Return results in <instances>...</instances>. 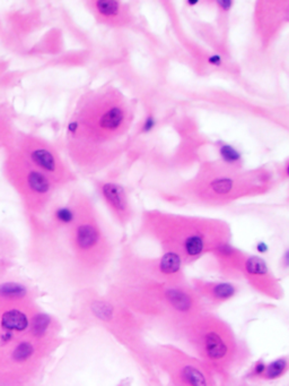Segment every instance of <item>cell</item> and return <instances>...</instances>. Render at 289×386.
I'll return each instance as SVG.
<instances>
[{
  "mask_svg": "<svg viewBox=\"0 0 289 386\" xmlns=\"http://www.w3.org/2000/svg\"><path fill=\"white\" fill-rule=\"evenodd\" d=\"M60 323L57 318L42 310L34 309L29 322L28 336L40 341H57L60 332Z\"/></svg>",
  "mask_w": 289,
  "mask_h": 386,
  "instance_id": "cell-19",
  "label": "cell"
},
{
  "mask_svg": "<svg viewBox=\"0 0 289 386\" xmlns=\"http://www.w3.org/2000/svg\"><path fill=\"white\" fill-rule=\"evenodd\" d=\"M138 233L155 242L162 254L179 257L185 266L232 241L231 225L222 219L161 210L142 212Z\"/></svg>",
  "mask_w": 289,
  "mask_h": 386,
  "instance_id": "cell-3",
  "label": "cell"
},
{
  "mask_svg": "<svg viewBox=\"0 0 289 386\" xmlns=\"http://www.w3.org/2000/svg\"><path fill=\"white\" fill-rule=\"evenodd\" d=\"M90 11L102 24L110 27H123L131 19L129 7L114 0H96L89 3Z\"/></svg>",
  "mask_w": 289,
  "mask_h": 386,
  "instance_id": "cell-17",
  "label": "cell"
},
{
  "mask_svg": "<svg viewBox=\"0 0 289 386\" xmlns=\"http://www.w3.org/2000/svg\"><path fill=\"white\" fill-rule=\"evenodd\" d=\"M55 341H40L31 336L14 342L6 355L7 365L14 370L31 369Z\"/></svg>",
  "mask_w": 289,
  "mask_h": 386,
  "instance_id": "cell-14",
  "label": "cell"
},
{
  "mask_svg": "<svg viewBox=\"0 0 289 386\" xmlns=\"http://www.w3.org/2000/svg\"><path fill=\"white\" fill-rule=\"evenodd\" d=\"M8 170L10 178L33 211L41 212L50 202L58 187L44 173L37 170L18 151L9 155Z\"/></svg>",
  "mask_w": 289,
  "mask_h": 386,
  "instance_id": "cell-9",
  "label": "cell"
},
{
  "mask_svg": "<svg viewBox=\"0 0 289 386\" xmlns=\"http://www.w3.org/2000/svg\"><path fill=\"white\" fill-rule=\"evenodd\" d=\"M289 367L288 358L282 357L275 359L274 361L267 363L265 374L262 376V379L266 380H276L279 379L286 374Z\"/></svg>",
  "mask_w": 289,
  "mask_h": 386,
  "instance_id": "cell-21",
  "label": "cell"
},
{
  "mask_svg": "<svg viewBox=\"0 0 289 386\" xmlns=\"http://www.w3.org/2000/svg\"><path fill=\"white\" fill-rule=\"evenodd\" d=\"M31 292L28 288L19 282H5L0 284V300L11 303L27 302Z\"/></svg>",
  "mask_w": 289,
  "mask_h": 386,
  "instance_id": "cell-20",
  "label": "cell"
},
{
  "mask_svg": "<svg viewBox=\"0 0 289 386\" xmlns=\"http://www.w3.org/2000/svg\"><path fill=\"white\" fill-rule=\"evenodd\" d=\"M133 111L118 89L106 86L84 94L67 124L69 157L80 172L93 175L122 152Z\"/></svg>",
  "mask_w": 289,
  "mask_h": 386,
  "instance_id": "cell-1",
  "label": "cell"
},
{
  "mask_svg": "<svg viewBox=\"0 0 289 386\" xmlns=\"http://www.w3.org/2000/svg\"><path fill=\"white\" fill-rule=\"evenodd\" d=\"M5 131H6V127H5V123H3L2 120H0V142H1V140L3 137H5Z\"/></svg>",
  "mask_w": 289,
  "mask_h": 386,
  "instance_id": "cell-23",
  "label": "cell"
},
{
  "mask_svg": "<svg viewBox=\"0 0 289 386\" xmlns=\"http://www.w3.org/2000/svg\"><path fill=\"white\" fill-rule=\"evenodd\" d=\"M68 277L77 293L98 289L113 263L115 248L92 198L85 195L76 222L63 230Z\"/></svg>",
  "mask_w": 289,
  "mask_h": 386,
  "instance_id": "cell-4",
  "label": "cell"
},
{
  "mask_svg": "<svg viewBox=\"0 0 289 386\" xmlns=\"http://www.w3.org/2000/svg\"><path fill=\"white\" fill-rule=\"evenodd\" d=\"M77 319L100 326L137 352L145 348L146 326L137 316L105 292L89 289L77 293Z\"/></svg>",
  "mask_w": 289,
  "mask_h": 386,
  "instance_id": "cell-7",
  "label": "cell"
},
{
  "mask_svg": "<svg viewBox=\"0 0 289 386\" xmlns=\"http://www.w3.org/2000/svg\"><path fill=\"white\" fill-rule=\"evenodd\" d=\"M35 308L28 306L26 302L15 303L0 315V328L2 332L14 334H25L28 332L31 316Z\"/></svg>",
  "mask_w": 289,
  "mask_h": 386,
  "instance_id": "cell-18",
  "label": "cell"
},
{
  "mask_svg": "<svg viewBox=\"0 0 289 386\" xmlns=\"http://www.w3.org/2000/svg\"><path fill=\"white\" fill-rule=\"evenodd\" d=\"M173 337L185 342L201 361L214 369H227L239 352L234 329L210 308L188 320Z\"/></svg>",
  "mask_w": 289,
  "mask_h": 386,
  "instance_id": "cell-6",
  "label": "cell"
},
{
  "mask_svg": "<svg viewBox=\"0 0 289 386\" xmlns=\"http://www.w3.org/2000/svg\"><path fill=\"white\" fill-rule=\"evenodd\" d=\"M182 261L172 254L147 256L138 253L131 246H124L116 259L113 274L122 276L149 277L172 283H182L189 279L185 275Z\"/></svg>",
  "mask_w": 289,
  "mask_h": 386,
  "instance_id": "cell-8",
  "label": "cell"
},
{
  "mask_svg": "<svg viewBox=\"0 0 289 386\" xmlns=\"http://www.w3.org/2000/svg\"><path fill=\"white\" fill-rule=\"evenodd\" d=\"M17 151L34 168L44 173L58 188L71 184L76 175L49 143L35 136H23L17 142Z\"/></svg>",
  "mask_w": 289,
  "mask_h": 386,
  "instance_id": "cell-10",
  "label": "cell"
},
{
  "mask_svg": "<svg viewBox=\"0 0 289 386\" xmlns=\"http://www.w3.org/2000/svg\"><path fill=\"white\" fill-rule=\"evenodd\" d=\"M155 357L171 375L175 386H213L211 374L204 361H197L173 346H158Z\"/></svg>",
  "mask_w": 289,
  "mask_h": 386,
  "instance_id": "cell-11",
  "label": "cell"
},
{
  "mask_svg": "<svg viewBox=\"0 0 289 386\" xmlns=\"http://www.w3.org/2000/svg\"><path fill=\"white\" fill-rule=\"evenodd\" d=\"M273 188V176L258 169L243 171L226 163H206L176 189L178 197L200 206H225L242 198L261 196Z\"/></svg>",
  "mask_w": 289,
  "mask_h": 386,
  "instance_id": "cell-5",
  "label": "cell"
},
{
  "mask_svg": "<svg viewBox=\"0 0 289 386\" xmlns=\"http://www.w3.org/2000/svg\"><path fill=\"white\" fill-rule=\"evenodd\" d=\"M104 292L131 310L146 328H159L172 336L188 320L208 308L189 281L172 283L111 273Z\"/></svg>",
  "mask_w": 289,
  "mask_h": 386,
  "instance_id": "cell-2",
  "label": "cell"
},
{
  "mask_svg": "<svg viewBox=\"0 0 289 386\" xmlns=\"http://www.w3.org/2000/svg\"><path fill=\"white\" fill-rule=\"evenodd\" d=\"M247 254L230 241L217 247L210 255L214 258L217 272L223 279L235 281L241 280V268Z\"/></svg>",
  "mask_w": 289,
  "mask_h": 386,
  "instance_id": "cell-16",
  "label": "cell"
},
{
  "mask_svg": "<svg viewBox=\"0 0 289 386\" xmlns=\"http://www.w3.org/2000/svg\"><path fill=\"white\" fill-rule=\"evenodd\" d=\"M241 280L247 282L253 291L270 300H282L285 296V289L279 277L268 263L258 255L245 256L241 268Z\"/></svg>",
  "mask_w": 289,
  "mask_h": 386,
  "instance_id": "cell-12",
  "label": "cell"
},
{
  "mask_svg": "<svg viewBox=\"0 0 289 386\" xmlns=\"http://www.w3.org/2000/svg\"><path fill=\"white\" fill-rule=\"evenodd\" d=\"M266 366L267 363L263 361V360H259L256 365L253 366L250 376L253 377V378H262V376L265 374V370H266Z\"/></svg>",
  "mask_w": 289,
  "mask_h": 386,
  "instance_id": "cell-22",
  "label": "cell"
},
{
  "mask_svg": "<svg viewBox=\"0 0 289 386\" xmlns=\"http://www.w3.org/2000/svg\"><path fill=\"white\" fill-rule=\"evenodd\" d=\"M95 187L113 219L121 227H127L135 215L127 189L112 180H97Z\"/></svg>",
  "mask_w": 289,
  "mask_h": 386,
  "instance_id": "cell-13",
  "label": "cell"
},
{
  "mask_svg": "<svg viewBox=\"0 0 289 386\" xmlns=\"http://www.w3.org/2000/svg\"><path fill=\"white\" fill-rule=\"evenodd\" d=\"M189 283L200 300L208 308L218 307L230 302L240 292L239 284L234 281L192 277L189 280Z\"/></svg>",
  "mask_w": 289,
  "mask_h": 386,
  "instance_id": "cell-15",
  "label": "cell"
}]
</instances>
